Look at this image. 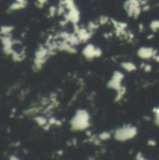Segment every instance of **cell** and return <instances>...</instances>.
<instances>
[{
  "label": "cell",
  "instance_id": "6da1fadb",
  "mask_svg": "<svg viewBox=\"0 0 159 160\" xmlns=\"http://www.w3.org/2000/svg\"><path fill=\"white\" fill-rule=\"evenodd\" d=\"M90 126V115L85 109H78L71 119V128L73 130H85Z\"/></svg>",
  "mask_w": 159,
  "mask_h": 160
},
{
  "label": "cell",
  "instance_id": "7a4b0ae2",
  "mask_svg": "<svg viewBox=\"0 0 159 160\" xmlns=\"http://www.w3.org/2000/svg\"><path fill=\"white\" fill-rule=\"evenodd\" d=\"M138 134V128L132 125H125L118 128L115 133L114 137L118 142H127L134 139Z\"/></svg>",
  "mask_w": 159,
  "mask_h": 160
},
{
  "label": "cell",
  "instance_id": "3957f363",
  "mask_svg": "<svg viewBox=\"0 0 159 160\" xmlns=\"http://www.w3.org/2000/svg\"><path fill=\"white\" fill-rule=\"evenodd\" d=\"M124 9L128 17L137 19L142 12L141 0H126L124 2Z\"/></svg>",
  "mask_w": 159,
  "mask_h": 160
},
{
  "label": "cell",
  "instance_id": "277c9868",
  "mask_svg": "<svg viewBox=\"0 0 159 160\" xmlns=\"http://www.w3.org/2000/svg\"><path fill=\"white\" fill-rule=\"evenodd\" d=\"M51 52L52 51H50L47 47H40L37 50L34 63L37 69H39L40 67L46 62L47 57L49 56V54H51Z\"/></svg>",
  "mask_w": 159,
  "mask_h": 160
},
{
  "label": "cell",
  "instance_id": "5b68a950",
  "mask_svg": "<svg viewBox=\"0 0 159 160\" xmlns=\"http://www.w3.org/2000/svg\"><path fill=\"white\" fill-rule=\"evenodd\" d=\"M83 55L87 58V59H95V58H99L102 55V49L95 46L94 44H87L85 46V48H83L82 51Z\"/></svg>",
  "mask_w": 159,
  "mask_h": 160
},
{
  "label": "cell",
  "instance_id": "8992f818",
  "mask_svg": "<svg viewBox=\"0 0 159 160\" xmlns=\"http://www.w3.org/2000/svg\"><path fill=\"white\" fill-rule=\"evenodd\" d=\"M74 33L77 36L80 43H87L93 35L87 27H80L77 24H75V32Z\"/></svg>",
  "mask_w": 159,
  "mask_h": 160
},
{
  "label": "cell",
  "instance_id": "52a82bcc",
  "mask_svg": "<svg viewBox=\"0 0 159 160\" xmlns=\"http://www.w3.org/2000/svg\"><path fill=\"white\" fill-rule=\"evenodd\" d=\"M124 79V75L121 72H115L114 75L112 76L111 79L108 82V87L110 88H113L115 90H119L123 87L122 86V81Z\"/></svg>",
  "mask_w": 159,
  "mask_h": 160
},
{
  "label": "cell",
  "instance_id": "ba28073f",
  "mask_svg": "<svg viewBox=\"0 0 159 160\" xmlns=\"http://www.w3.org/2000/svg\"><path fill=\"white\" fill-rule=\"evenodd\" d=\"M157 54V49L152 47H142L138 49V55L140 58L143 60H149L151 58H155Z\"/></svg>",
  "mask_w": 159,
  "mask_h": 160
},
{
  "label": "cell",
  "instance_id": "9c48e42d",
  "mask_svg": "<svg viewBox=\"0 0 159 160\" xmlns=\"http://www.w3.org/2000/svg\"><path fill=\"white\" fill-rule=\"evenodd\" d=\"M122 68H123L125 71L128 72V73L134 72V71H136V69H137L136 64L133 63V62H123V63H122Z\"/></svg>",
  "mask_w": 159,
  "mask_h": 160
},
{
  "label": "cell",
  "instance_id": "30bf717a",
  "mask_svg": "<svg viewBox=\"0 0 159 160\" xmlns=\"http://www.w3.org/2000/svg\"><path fill=\"white\" fill-rule=\"evenodd\" d=\"M27 5L25 4H22V3H18V2H13L9 8H8V11H18V10H21V9H23L26 8Z\"/></svg>",
  "mask_w": 159,
  "mask_h": 160
},
{
  "label": "cell",
  "instance_id": "8fae6325",
  "mask_svg": "<svg viewBox=\"0 0 159 160\" xmlns=\"http://www.w3.org/2000/svg\"><path fill=\"white\" fill-rule=\"evenodd\" d=\"M14 30L12 25H2L1 27V36H10Z\"/></svg>",
  "mask_w": 159,
  "mask_h": 160
},
{
  "label": "cell",
  "instance_id": "7c38bea8",
  "mask_svg": "<svg viewBox=\"0 0 159 160\" xmlns=\"http://www.w3.org/2000/svg\"><path fill=\"white\" fill-rule=\"evenodd\" d=\"M149 28L151 29V31L157 32L159 31V20H153L150 23H149Z\"/></svg>",
  "mask_w": 159,
  "mask_h": 160
},
{
  "label": "cell",
  "instance_id": "4fadbf2b",
  "mask_svg": "<svg viewBox=\"0 0 159 160\" xmlns=\"http://www.w3.org/2000/svg\"><path fill=\"white\" fill-rule=\"evenodd\" d=\"M98 137H99V139L101 141H108L112 137V134L110 132H108V131H103Z\"/></svg>",
  "mask_w": 159,
  "mask_h": 160
},
{
  "label": "cell",
  "instance_id": "5bb4252c",
  "mask_svg": "<svg viewBox=\"0 0 159 160\" xmlns=\"http://www.w3.org/2000/svg\"><path fill=\"white\" fill-rule=\"evenodd\" d=\"M109 22H111V19L107 16H101L98 20V22L100 23V25H104L107 24Z\"/></svg>",
  "mask_w": 159,
  "mask_h": 160
},
{
  "label": "cell",
  "instance_id": "9a60e30c",
  "mask_svg": "<svg viewBox=\"0 0 159 160\" xmlns=\"http://www.w3.org/2000/svg\"><path fill=\"white\" fill-rule=\"evenodd\" d=\"M48 13H49V16L50 17H54L56 14H58V8L52 6L49 8V10H48Z\"/></svg>",
  "mask_w": 159,
  "mask_h": 160
},
{
  "label": "cell",
  "instance_id": "2e32d148",
  "mask_svg": "<svg viewBox=\"0 0 159 160\" xmlns=\"http://www.w3.org/2000/svg\"><path fill=\"white\" fill-rule=\"evenodd\" d=\"M155 121L156 124L159 126V106L155 110Z\"/></svg>",
  "mask_w": 159,
  "mask_h": 160
},
{
  "label": "cell",
  "instance_id": "e0dca14e",
  "mask_svg": "<svg viewBox=\"0 0 159 160\" xmlns=\"http://www.w3.org/2000/svg\"><path fill=\"white\" fill-rule=\"evenodd\" d=\"M47 0H37L36 5H37V7H38V8H43V7L47 4Z\"/></svg>",
  "mask_w": 159,
  "mask_h": 160
},
{
  "label": "cell",
  "instance_id": "ac0fdd59",
  "mask_svg": "<svg viewBox=\"0 0 159 160\" xmlns=\"http://www.w3.org/2000/svg\"><path fill=\"white\" fill-rule=\"evenodd\" d=\"M136 160H150L148 158H146L141 152H139L137 155H136Z\"/></svg>",
  "mask_w": 159,
  "mask_h": 160
},
{
  "label": "cell",
  "instance_id": "d6986e66",
  "mask_svg": "<svg viewBox=\"0 0 159 160\" xmlns=\"http://www.w3.org/2000/svg\"><path fill=\"white\" fill-rule=\"evenodd\" d=\"M148 144L149 145H152V146H155V145H157V142L154 140H149L148 141Z\"/></svg>",
  "mask_w": 159,
  "mask_h": 160
},
{
  "label": "cell",
  "instance_id": "ffe728a7",
  "mask_svg": "<svg viewBox=\"0 0 159 160\" xmlns=\"http://www.w3.org/2000/svg\"><path fill=\"white\" fill-rule=\"evenodd\" d=\"M14 1H15V2H18V3H22V4H25V5L28 4L27 0H14Z\"/></svg>",
  "mask_w": 159,
  "mask_h": 160
},
{
  "label": "cell",
  "instance_id": "44dd1931",
  "mask_svg": "<svg viewBox=\"0 0 159 160\" xmlns=\"http://www.w3.org/2000/svg\"><path fill=\"white\" fill-rule=\"evenodd\" d=\"M8 160H21L19 158H17L16 156H10Z\"/></svg>",
  "mask_w": 159,
  "mask_h": 160
},
{
  "label": "cell",
  "instance_id": "7402d4cb",
  "mask_svg": "<svg viewBox=\"0 0 159 160\" xmlns=\"http://www.w3.org/2000/svg\"><path fill=\"white\" fill-rule=\"evenodd\" d=\"M139 27H140V30H141V31H143V30H144V26H143V24H142V23H141V24L139 25Z\"/></svg>",
  "mask_w": 159,
  "mask_h": 160
},
{
  "label": "cell",
  "instance_id": "603a6c76",
  "mask_svg": "<svg viewBox=\"0 0 159 160\" xmlns=\"http://www.w3.org/2000/svg\"><path fill=\"white\" fill-rule=\"evenodd\" d=\"M155 60H156L157 62H159V54H157V55H156V57H155Z\"/></svg>",
  "mask_w": 159,
  "mask_h": 160
}]
</instances>
